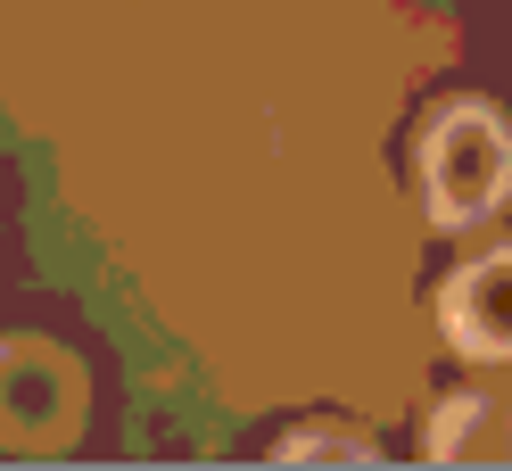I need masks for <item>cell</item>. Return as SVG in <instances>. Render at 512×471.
Returning a JSON list of instances; mask_svg holds the SVG:
<instances>
[{
  "label": "cell",
  "instance_id": "cell-1",
  "mask_svg": "<svg viewBox=\"0 0 512 471\" xmlns=\"http://www.w3.org/2000/svg\"><path fill=\"white\" fill-rule=\"evenodd\" d=\"M422 199L438 224H488L512 199V124L488 100H446L422 124Z\"/></svg>",
  "mask_w": 512,
  "mask_h": 471
},
{
  "label": "cell",
  "instance_id": "cell-2",
  "mask_svg": "<svg viewBox=\"0 0 512 471\" xmlns=\"http://www.w3.org/2000/svg\"><path fill=\"white\" fill-rule=\"evenodd\" d=\"M83 414V372L75 356H58L50 339H0V438L25 455L42 447H67Z\"/></svg>",
  "mask_w": 512,
  "mask_h": 471
},
{
  "label": "cell",
  "instance_id": "cell-3",
  "mask_svg": "<svg viewBox=\"0 0 512 471\" xmlns=\"http://www.w3.org/2000/svg\"><path fill=\"white\" fill-rule=\"evenodd\" d=\"M438 323H446V339H455L463 356L512 364V248H488V257H471L455 281H446Z\"/></svg>",
  "mask_w": 512,
  "mask_h": 471
},
{
  "label": "cell",
  "instance_id": "cell-4",
  "mask_svg": "<svg viewBox=\"0 0 512 471\" xmlns=\"http://www.w3.org/2000/svg\"><path fill=\"white\" fill-rule=\"evenodd\" d=\"M430 455H438V463H512V414H504V405H488V397L438 405Z\"/></svg>",
  "mask_w": 512,
  "mask_h": 471
}]
</instances>
